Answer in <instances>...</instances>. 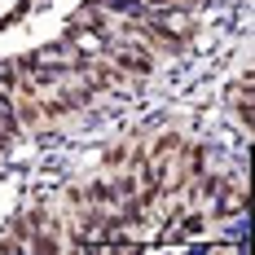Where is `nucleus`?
Returning <instances> with one entry per match:
<instances>
[{
    "mask_svg": "<svg viewBox=\"0 0 255 255\" xmlns=\"http://www.w3.org/2000/svg\"><path fill=\"white\" fill-rule=\"evenodd\" d=\"M154 26H158V31H167L176 44L194 40V31H198V26H194V18H189V9H172V13H158V18H154Z\"/></svg>",
    "mask_w": 255,
    "mask_h": 255,
    "instance_id": "obj_2",
    "label": "nucleus"
},
{
    "mask_svg": "<svg viewBox=\"0 0 255 255\" xmlns=\"http://www.w3.org/2000/svg\"><path fill=\"white\" fill-rule=\"evenodd\" d=\"M229 102H233V110H238L242 128H251V75H242V79L229 88Z\"/></svg>",
    "mask_w": 255,
    "mask_h": 255,
    "instance_id": "obj_3",
    "label": "nucleus"
},
{
    "mask_svg": "<svg viewBox=\"0 0 255 255\" xmlns=\"http://www.w3.org/2000/svg\"><path fill=\"white\" fill-rule=\"evenodd\" d=\"M124 44L141 49L145 57H172V53H180V44L167 35V31H158L154 22H128L124 26Z\"/></svg>",
    "mask_w": 255,
    "mask_h": 255,
    "instance_id": "obj_1",
    "label": "nucleus"
}]
</instances>
